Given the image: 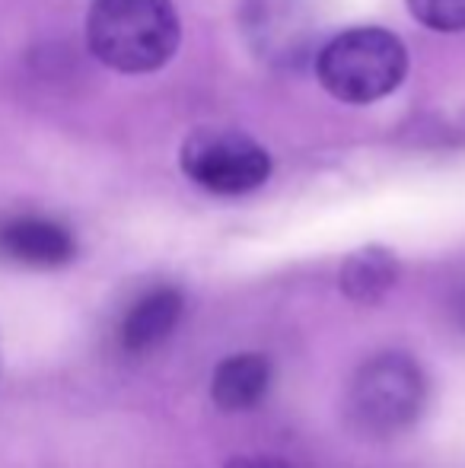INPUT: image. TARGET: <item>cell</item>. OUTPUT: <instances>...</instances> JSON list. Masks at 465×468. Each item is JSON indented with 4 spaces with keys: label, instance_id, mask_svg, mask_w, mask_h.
Returning <instances> with one entry per match:
<instances>
[{
    "label": "cell",
    "instance_id": "52a82bcc",
    "mask_svg": "<svg viewBox=\"0 0 465 468\" xmlns=\"http://www.w3.org/2000/svg\"><path fill=\"white\" fill-rule=\"evenodd\" d=\"M271 360L265 354H233L220 360L211 379V399L220 411H248L268 395Z\"/></svg>",
    "mask_w": 465,
    "mask_h": 468
},
{
    "label": "cell",
    "instance_id": "7a4b0ae2",
    "mask_svg": "<svg viewBox=\"0 0 465 468\" xmlns=\"http://www.w3.org/2000/svg\"><path fill=\"white\" fill-rule=\"evenodd\" d=\"M408 74V51L402 38L379 26L338 32L316 55V77L335 99L366 105L396 93Z\"/></svg>",
    "mask_w": 465,
    "mask_h": 468
},
{
    "label": "cell",
    "instance_id": "ba28073f",
    "mask_svg": "<svg viewBox=\"0 0 465 468\" xmlns=\"http://www.w3.org/2000/svg\"><path fill=\"white\" fill-rule=\"evenodd\" d=\"M398 283V259L386 246H364L351 252L338 274V287L357 306H376Z\"/></svg>",
    "mask_w": 465,
    "mask_h": 468
},
{
    "label": "cell",
    "instance_id": "9c48e42d",
    "mask_svg": "<svg viewBox=\"0 0 465 468\" xmlns=\"http://www.w3.org/2000/svg\"><path fill=\"white\" fill-rule=\"evenodd\" d=\"M408 10L434 32H465V0H408Z\"/></svg>",
    "mask_w": 465,
    "mask_h": 468
},
{
    "label": "cell",
    "instance_id": "30bf717a",
    "mask_svg": "<svg viewBox=\"0 0 465 468\" xmlns=\"http://www.w3.org/2000/svg\"><path fill=\"white\" fill-rule=\"evenodd\" d=\"M227 468H293L280 459H261V456H239V459H230Z\"/></svg>",
    "mask_w": 465,
    "mask_h": 468
},
{
    "label": "cell",
    "instance_id": "6da1fadb",
    "mask_svg": "<svg viewBox=\"0 0 465 468\" xmlns=\"http://www.w3.org/2000/svg\"><path fill=\"white\" fill-rule=\"evenodd\" d=\"M179 13L173 0H96L87 16L90 51L122 74H150L179 48Z\"/></svg>",
    "mask_w": 465,
    "mask_h": 468
},
{
    "label": "cell",
    "instance_id": "8fae6325",
    "mask_svg": "<svg viewBox=\"0 0 465 468\" xmlns=\"http://www.w3.org/2000/svg\"><path fill=\"white\" fill-rule=\"evenodd\" d=\"M460 325L465 328V296H462V300H460Z\"/></svg>",
    "mask_w": 465,
    "mask_h": 468
},
{
    "label": "cell",
    "instance_id": "8992f818",
    "mask_svg": "<svg viewBox=\"0 0 465 468\" xmlns=\"http://www.w3.org/2000/svg\"><path fill=\"white\" fill-rule=\"evenodd\" d=\"M182 309H185V300L175 287H156L143 293L122 319V332H118L122 347L131 354L153 351L156 345H163L175 332Z\"/></svg>",
    "mask_w": 465,
    "mask_h": 468
},
{
    "label": "cell",
    "instance_id": "277c9868",
    "mask_svg": "<svg viewBox=\"0 0 465 468\" xmlns=\"http://www.w3.org/2000/svg\"><path fill=\"white\" fill-rule=\"evenodd\" d=\"M182 173L211 195H246L268 182L271 154L233 128H198L179 150Z\"/></svg>",
    "mask_w": 465,
    "mask_h": 468
},
{
    "label": "cell",
    "instance_id": "5b68a950",
    "mask_svg": "<svg viewBox=\"0 0 465 468\" xmlns=\"http://www.w3.org/2000/svg\"><path fill=\"white\" fill-rule=\"evenodd\" d=\"M0 255L29 268H61L77 255V239L55 220L16 217L0 227Z\"/></svg>",
    "mask_w": 465,
    "mask_h": 468
},
{
    "label": "cell",
    "instance_id": "3957f363",
    "mask_svg": "<svg viewBox=\"0 0 465 468\" xmlns=\"http://www.w3.org/2000/svg\"><path fill=\"white\" fill-rule=\"evenodd\" d=\"M428 379L421 367L398 351H383L370 357L351 379L348 418L366 437H396L408 431L424 411Z\"/></svg>",
    "mask_w": 465,
    "mask_h": 468
}]
</instances>
